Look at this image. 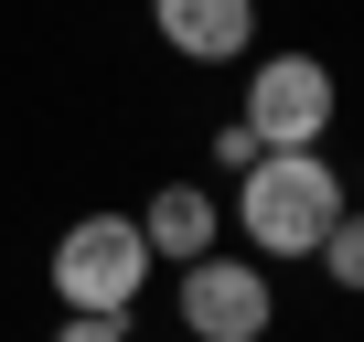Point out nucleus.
<instances>
[{
  "label": "nucleus",
  "instance_id": "nucleus-1",
  "mask_svg": "<svg viewBox=\"0 0 364 342\" xmlns=\"http://www.w3.org/2000/svg\"><path fill=\"white\" fill-rule=\"evenodd\" d=\"M353 214V182L332 171V150H268L247 182H236V236L247 257H321V236Z\"/></svg>",
  "mask_w": 364,
  "mask_h": 342
},
{
  "label": "nucleus",
  "instance_id": "nucleus-2",
  "mask_svg": "<svg viewBox=\"0 0 364 342\" xmlns=\"http://www.w3.org/2000/svg\"><path fill=\"white\" fill-rule=\"evenodd\" d=\"M150 246H139V214H75L54 236V310H97V321H129L139 289H150Z\"/></svg>",
  "mask_w": 364,
  "mask_h": 342
},
{
  "label": "nucleus",
  "instance_id": "nucleus-3",
  "mask_svg": "<svg viewBox=\"0 0 364 342\" xmlns=\"http://www.w3.org/2000/svg\"><path fill=\"white\" fill-rule=\"evenodd\" d=\"M171 310H182V342H268L279 331V278L257 257H193L171 267Z\"/></svg>",
  "mask_w": 364,
  "mask_h": 342
},
{
  "label": "nucleus",
  "instance_id": "nucleus-4",
  "mask_svg": "<svg viewBox=\"0 0 364 342\" xmlns=\"http://www.w3.org/2000/svg\"><path fill=\"white\" fill-rule=\"evenodd\" d=\"M332 107H343V86H332L321 54H257L236 118H247L257 150H321V139H332Z\"/></svg>",
  "mask_w": 364,
  "mask_h": 342
},
{
  "label": "nucleus",
  "instance_id": "nucleus-5",
  "mask_svg": "<svg viewBox=\"0 0 364 342\" xmlns=\"http://www.w3.org/2000/svg\"><path fill=\"white\" fill-rule=\"evenodd\" d=\"M150 33L182 65H247L257 54V0H150Z\"/></svg>",
  "mask_w": 364,
  "mask_h": 342
},
{
  "label": "nucleus",
  "instance_id": "nucleus-6",
  "mask_svg": "<svg viewBox=\"0 0 364 342\" xmlns=\"http://www.w3.org/2000/svg\"><path fill=\"white\" fill-rule=\"evenodd\" d=\"M139 246H150V257H171V267L215 257V246H225V214H215V193H204V182H161V193L139 204Z\"/></svg>",
  "mask_w": 364,
  "mask_h": 342
},
{
  "label": "nucleus",
  "instance_id": "nucleus-7",
  "mask_svg": "<svg viewBox=\"0 0 364 342\" xmlns=\"http://www.w3.org/2000/svg\"><path fill=\"white\" fill-rule=\"evenodd\" d=\"M321 278H332V289H353V299H364V204H353V214H343V225H332V236H321Z\"/></svg>",
  "mask_w": 364,
  "mask_h": 342
},
{
  "label": "nucleus",
  "instance_id": "nucleus-8",
  "mask_svg": "<svg viewBox=\"0 0 364 342\" xmlns=\"http://www.w3.org/2000/svg\"><path fill=\"white\" fill-rule=\"evenodd\" d=\"M257 160H268V150L247 139V118H225V128H215V171H236V182H247V171H257Z\"/></svg>",
  "mask_w": 364,
  "mask_h": 342
},
{
  "label": "nucleus",
  "instance_id": "nucleus-9",
  "mask_svg": "<svg viewBox=\"0 0 364 342\" xmlns=\"http://www.w3.org/2000/svg\"><path fill=\"white\" fill-rule=\"evenodd\" d=\"M54 342H139V331H129V321H97V310H65Z\"/></svg>",
  "mask_w": 364,
  "mask_h": 342
},
{
  "label": "nucleus",
  "instance_id": "nucleus-10",
  "mask_svg": "<svg viewBox=\"0 0 364 342\" xmlns=\"http://www.w3.org/2000/svg\"><path fill=\"white\" fill-rule=\"evenodd\" d=\"M343 182H353V204H364V171H343Z\"/></svg>",
  "mask_w": 364,
  "mask_h": 342
}]
</instances>
